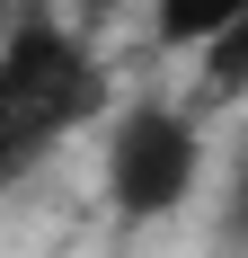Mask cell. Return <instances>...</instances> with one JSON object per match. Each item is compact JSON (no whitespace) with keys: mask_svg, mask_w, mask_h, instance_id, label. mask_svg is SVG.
Returning <instances> with one entry per match:
<instances>
[{"mask_svg":"<svg viewBox=\"0 0 248 258\" xmlns=\"http://www.w3.org/2000/svg\"><path fill=\"white\" fill-rule=\"evenodd\" d=\"M9 18H18V9H9V0H0V36H9Z\"/></svg>","mask_w":248,"mask_h":258,"instance_id":"8992f818","label":"cell"},{"mask_svg":"<svg viewBox=\"0 0 248 258\" xmlns=\"http://www.w3.org/2000/svg\"><path fill=\"white\" fill-rule=\"evenodd\" d=\"M195 187H204V134H195V116H177V107H160V98L124 107L115 134H106V205L133 214V223H160V214H177Z\"/></svg>","mask_w":248,"mask_h":258,"instance_id":"7a4b0ae2","label":"cell"},{"mask_svg":"<svg viewBox=\"0 0 248 258\" xmlns=\"http://www.w3.org/2000/svg\"><path fill=\"white\" fill-rule=\"evenodd\" d=\"M195 62H204V89H213V98H248V0L222 18V36H213Z\"/></svg>","mask_w":248,"mask_h":258,"instance_id":"277c9868","label":"cell"},{"mask_svg":"<svg viewBox=\"0 0 248 258\" xmlns=\"http://www.w3.org/2000/svg\"><path fill=\"white\" fill-rule=\"evenodd\" d=\"M239 9V0H151V36L169 53H204L213 36H222V18Z\"/></svg>","mask_w":248,"mask_h":258,"instance_id":"3957f363","label":"cell"},{"mask_svg":"<svg viewBox=\"0 0 248 258\" xmlns=\"http://www.w3.org/2000/svg\"><path fill=\"white\" fill-rule=\"evenodd\" d=\"M222 240H230V249H248V143H239L230 187H222Z\"/></svg>","mask_w":248,"mask_h":258,"instance_id":"5b68a950","label":"cell"},{"mask_svg":"<svg viewBox=\"0 0 248 258\" xmlns=\"http://www.w3.org/2000/svg\"><path fill=\"white\" fill-rule=\"evenodd\" d=\"M98 98H106V72L62 18H9V36H0V178L36 169L62 134H80L98 116Z\"/></svg>","mask_w":248,"mask_h":258,"instance_id":"6da1fadb","label":"cell"}]
</instances>
